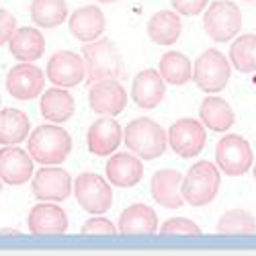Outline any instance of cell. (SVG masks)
<instances>
[{
  "instance_id": "cell-22",
  "label": "cell",
  "mask_w": 256,
  "mask_h": 256,
  "mask_svg": "<svg viewBox=\"0 0 256 256\" xmlns=\"http://www.w3.org/2000/svg\"><path fill=\"white\" fill-rule=\"evenodd\" d=\"M117 230L127 236H140V234H154L158 230V218L156 211L152 207H148L144 203H136L132 207H127L121 218Z\"/></svg>"
},
{
  "instance_id": "cell-38",
  "label": "cell",
  "mask_w": 256,
  "mask_h": 256,
  "mask_svg": "<svg viewBox=\"0 0 256 256\" xmlns=\"http://www.w3.org/2000/svg\"><path fill=\"white\" fill-rule=\"evenodd\" d=\"M254 178H256V164H254Z\"/></svg>"
},
{
  "instance_id": "cell-12",
  "label": "cell",
  "mask_w": 256,
  "mask_h": 256,
  "mask_svg": "<svg viewBox=\"0 0 256 256\" xmlns=\"http://www.w3.org/2000/svg\"><path fill=\"white\" fill-rule=\"evenodd\" d=\"M88 102L90 109L98 115H119L127 104V92L119 80H100L90 84Z\"/></svg>"
},
{
  "instance_id": "cell-34",
  "label": "cell",
  "mask_w": 256,
  "mask_h": 256,
  "mask_svg": "<svg viewBox=\"0 0 256 256\" xmlns=\"http://www.w3.org/2000/svg\"><path fill=\"white\" fill-rule=\"evenodd\" d=\"M14 31H16V18L8 10H0V46L8 44Z\"/></svg>"
},
{
  "instance_id": "cell-9",
  "label": "cell",
  "mask_w": 256,
  "mask_h": 256,
  "mask_svg": "<svg viewBox=\"0 0 256 256\" xmlns=\"http://www.w3.org/2000/svg\"><path fill=\"white\" fill-rule=\"evenodd\" d=\"M168 146L172 148V152L180 158H195L197 154L203 152L205 148V127L201 121L193 117H182L170 125V130L166 134Z\"/></svg>"
},
{
  "instance_id": "cell-10",
  "label": "cell",
  "mask_w": 256,
  "mask_h": 256,
  "mask_svg": "<svg viewBox=\"0 0 256 256\" xmlns=\"http://www.w3.org/2000/svg\"><path fill=\"white\" fill-rule=\"evenodd\" d=\"M33 195L44 203H60L66 201L72 193V178L60 166H44L35 172L31 182Z\"/></svg>"
},
{
  "instance_id": "cell-36",
  "label": "cell",
  "mask_w": 256,
  "mask_h": 256,
  "mask_svg": "<svg viewBox=\"0 0 256 256\" xmlns=\"http://www.w3.org/2000/svg\"><path fill=\"white\" fill-rule=\"evenodd\" d=\"M98 2H102V4H111V2H117V0H98Z\"/></svg>"
},
{
  "instance_id": "cell-2",
  "label": "cell",
  "mask_w": 256,
  "mask_h": 256,
  "mask_svg": "<svg viewBox=\"0 0 256 256\" xmlns=\"http://www.w3.org/2000/svg\"><path fill=\"white\" fill-rule=\"evenodd\" d=\"M123 140H125V146L130 148V152L136 154L140 160L160 158L166 150V146H168L166 132L156 121L148 119V117L134 119L130 125L125 127Z\"/></svg>"
},
{
  "instance_id": "cell-33",
  "label": "cell",
  "mask_w": 256,
  "mask_h": 256,
  "mask_svg": "<svg viewBox=\"0 0 256 256\" xmlns=\"http://www.w3.org/2000/svg\"><path fill=\"white\" fill-rule=\"evenodd\" d=\"M174 6V10L182 16H195L199 12H203L209 4V0H170Z\"/></svg>"
},
{
  "instance_id": "cell-15",
  "label": "cell",
  "mask_w": 256,
  "mask_h": 256,
  "mask_svg": "<svg viewBox=\"0 0 256 256\" xmlns=\"http://www.w3.org/2000/svg\"><path fill=\"white\" fill-rule=\"evenodd\" d=\"M123 140L121 125L113 117L96 119L86 134V146L94 156H111Z\"/></svg>"
},
{
  "instance_id": "cell-24",
  "label": "cell",
  "mask_w": 256,
  "mask_h": 256,
  "mask_svg": "<svg viewBox=\"0 0 256 256\" xmlns=\"http://www.w3.org/2000/svg\"><path fill=\"white\" fill-rule=\"evenodd\" d=\"M76 111V102L66 88H50L41 96V115L50 123H66Z\"/></svg>"
},
{
  "instance_id": "cell-39",
  "label": "cell",
  "mask_w": 256,
  "mask_h": 256,
  "mask_svg": "<svg viewBox=\"0 0 256 256\" xmlns=\"http://www.w3.org/2000/svg\"><path fill=\"white\" fill-rule=\"evenodd\" d=\"M246 2H254V0H246Z\"/></svg>"
},
{
  "instance_id": "cell-37",
  "label": "cell",
  "mask_w": 256,
  "mask_h": 256,
  "mask_svg": "<svg viewBox=\"0 0 256 256\" xmlns=\"http://www.w3.org/2000/svg\"><path fill=\"white\" fill-rule=\"evenodd\" d=\"M0 193H2V180H0Z\"/></svg>"
},
{
  "instance_id": "cell-32",
  "label": "cell",
  "mask_w": 256,
  "mask_h": 256,
  "mask_svg": "<svg viewBox=\"0 0 256 256\" xmlns=\"http://www.w3.org/2000/svg\"><path fill=\"white\" fill-rule=\"evenodd\" d=\"M82 234H109V236H113V234H117L119 230L115 228V224H111L109 220H104V218H100V216H94L92 220H88L86 224L82 226V230H80Z\"/></svg>"
},
{
  "instance_id": "cell-4",
  "label": "cell",
  "mask_w": 256,
  "mask_h": 256,
  "mask_svg": "<svg viewBox=\"0 0 256 256\" xmlns=\"http://www.w3.org/2000/svg\"><path fill=\"white\" fill-rule=\"evenodd\" d=\"M82 60L86 66V80L88 84L100 80H119L123 74V64L117 52V46L111 39H98L84 46Z\"/></svg>"
},
{
  "instance_id": "cell-19",
  "label": "cell",
  "mask_w": 256,
  "mask_h": 256,
  "mask_svg": "<svg viewBox=\"0 0 256 256\" xmlns=\"http://www.w3.org/2000/svg\"><path fill=\"white\" fill-rule=\"evenodd\" d=\"M70 33L78 39L84 41V44H92V41L98 39L100 33H104L106 20L102 10L96 4H86L82 8H76L70 16Z\"/></svg>"
},
{
  "instance_id": "cell-25",
  "label": "cell",
  "mask_w": 256,
  "mask_h": 256,
  "mask_svg": "<svg viewBox=\"0 0 256 256\" xmlns=\"http://www.w3.org/2000/svg\"><path fill=\"white\" fill-rule=\"evenodd\" d=\"M180 31H182V23L176 12L160 10L148 20V37L158 46L176 44L180 37Z\"/></svg>"
},
{
  "instance_id": "cell-17",
  "label": "cell",
  "mask_w": 256,
  "mask_h": 256,
  "mask_svg": "<svg viewBox=\"0 0 256 256\" xmlns=\"http://www.w3.org/2000/svg\"><path fill=\"white\" fill-rule=\"evenodd\" d=\"M166 82L162 80L158 70H144L134 78L132 84V98L142 109H154L164 100Z\"/></svg>"
},
{
  "instance_id": "cell-21",
  "label": "cell",
  "mask_w": 256,
  "mask_h": 256,
  "mask_svg": "<svg viewBox=\"0 0 256 256\" xmlns=\"http://www.w3.org/2000/svg\"><path fill=\"white\" fill-rule=\"evenodd\" d=\"M8 50L10 56L16 58L23 64H31L35 60H39L46 52V39L41 35L39 29L33 27H23L16 29L8 41Z\"/></svg>"
},
{
  "instance_id": "cell-29",
  "label": "cell",
  "mask_w": 256,
  "mask_h": 256,
  "mask_svg": "<svg viewBox=\"0 0 256 256\" xmlns=\"http://www.w3.org/2000/svg\"><path fill=\"white\" fill-rule=\"evenodd\" d=\"M230 64L242 74L256 72V35H242L232 44Z\"/></svg>"
},
{
  "instance_id": "cell-7",
  "label": "cell",
  "mask_w": 256,
  "mask_h": 256,
  "mask_svg": "<svg viewBox=\"0 0 256 256\" xmlns=\"http://www.w3.org/2000/svg\"><path fill=\"white\" fill-rule=\"evenodd\" d=\"M74 195L78 205L92 216H102L113 205L111 184L94 172H84L74 180Z\"/></svg>"
},
{
  "instance_id": "cell-1",
  "label": "cell",
  "mask_w": 256,
  "mask_h": 256,
  "mask_svg": "<svg viewBox=\"0 0 256 256\" xmlns=\"http://www.w3.org/2000/svg\"><path fill=\"white\" fill-rule=\"evenodd\" d=\"M29 156L46 166H58L72 152V138L58 125H39L29 136Z\"/></svg>"
},
{
  "instance_id": "cell-11",
  "label": "cell",
  "mask_w": 256,
  "mask_h": 256,
  "mask_svg": "<svg viewBox=\"0 0 256 256\" xmlns=\"http://www.w3.org/2000/svg\"><path fill=\"white\" fill-rule=\"evenodd\" d=\"M48 78L58 88H72L86 78V66H84L82 56L62 50L56 52L48 62Z\"/></svg>"
},
{
  "instance_id": "cell-20",
  "label": "cell",
  "mask_w": 256,
  "mask_h": 256,
  "mask_svg": "<svg viewBox=\"0 0 256 256\" xmlns=\"http://www.w3.org/2000/svg\"><path fill=\"white\" fill-rule=\"evenodd\" d=\"M180 180H182V176H180L178 170H172V168L158 170L150 182V190H152L154 201L166 209H178L184 203V199L180 195V188H178Z\"/></svg>"
},
{
  "instance_id": "cell-27",
  "label": "cell",
  "mask_w": 256,
  "mask_h": 256,
  "mask_svg": "<svg viewBox=\"0 0 256 256\" xmlns=\"http://www.w3.org/2000/svg\"><path fill=\"white\" fill-rule=\"evenodd\" d=\"M158 72L164 82L174 84V86H182V84L190 82V78H193V64L180 52H166L160 58Z\"/></svg>"
},
{
  "instance_id": "cell-14",
  "label": "cell",
  "mask_w": 256,
  "mask_h": 256,
  "mask_svg": "<svg viewBox=\"0 0 256 256\" xmlns=\"http://www.w3.org/2000/svg\"><path fill=\"white\" fill-rule=\"evenodd\" d=\"M33 176V158L29 152L20 150V148H2L0 150V180L10 184V186H20Z\"/></svg>"
},
{
  "instance_id": "cell-35",
  "label": "cell",
  "mask_w": 256,
  "mask_h": 256,
  "mask_svg": "<svg viewBox=\"0 0 256 256\" xmlns=\"http://www.w3.org/2000/svg\"><path fill=\"white\" fill-rule=\"evenodd\" d=\"M0 236H18V232H14V230H0Z\"/></svg>"
},
{
  "instance_id": "cell-5",
  "label": "cell",
  "mask_w": 256,
  "mask_h": 256,
  "mask_svg": "<svg viewBox=\"0 0 256 256\" xmlns=\"http://www.w3.org/2000/svg\"><path fill=\"white\" fill-rule=\"evenodd\" d=\"M232 76L230 60L218 52V50H207L197 58V64L193 66V80L203 92H220L228 86Z\"/></svg>"
},
{
  "instance_id": "cell-6",
  "label": "cell",
  "mask_w": 256,
  "mask_h": 256,
  "mask_svg": "<svg viewBox=\"0 0 256 256\" xmlns=\"http://www.w3.org/2000/svg\"><path fill=\"white\" fill-rule=\"evenodd\" d=\"M203 27L213 41L228 44L242 29V12L230 0H216L203 16Z\"/></svg>"
},
{
  "instance_id": "cell-23",
  "label": "cell",
  "mask_w": 256,
  "mask_h": 256,
  "mask_svg": "<svg viewBox=\"0 0 256 256\" xmlns=\"http://www.w3.org/2000/svg\"><path fill=\"white\" fill-rule=\"evenodd\" d=\"M199 121L207 130L224 134V132L232 130L234 121H236V115H234L230 102H226L224 98L209 96L199 106Z\"/></svg>"
},
{
  "instance_id": "cell-16",
  "label": "cell",
  "mask_w": 256,
  "mask_h": 256,
  "mask_svg": "<svg viewBox=\"0 0 256 256\" xmlns=\"http://www.w3.org/2000/svg\"><path fill=\"white\" fill-rule=\"evenodd\" d=\"M29 232L35 236H54V234H66L68 230V216L56 203L35 205L29 213Z\"/></svg>"
},
{
  "instance_id": "cell-28",
  "label": "cell",
  "mask_w": 256,
  "mask_h": 256,
  "mask_svg": "<svg viewBox=\"0 0 256 256\" xmlns=\"http://www.w3.org/2000/svg\"><path fill=\"white\" fill-rule=\"evenodd\" d=\"M68 16L66 0H33L31 4V18L37 27L54 29L60 27Z\"/></svg>"
},
{
  "instance_id": "cell-30",
  "label": "cell",
  "mask_w": 256,
  "mask_h": 256,
  "mask_svg": "<svg viewBox=\"0 0 256 256\" xmlns=\"http://www.w3.org/2000/svg\"><path fill=\"white\" fill-rule=\"evenodd\" d=\"M218 232L226 236H250L256 232V220L250 211L244 209H232L226 211L218 222Z\"/></svg>"
},
{
  "instance_id": "cell-3",
  "label": "cell",
  "mask_w": 256,
  "mask_h": 256,
  "mask_svg": "<svg viewBox=\"0 0 256 256\" xmlns=\"http://www.w3.org/2000/svg\"><path fill=\"white\" fill-rule=\"evenodd\" d=\"M222 184L220 168L207 160H201L188 168L186 176L182 178V199L193 205V207H203L209 205L218 197V190Z\"/></svg>"
},
{
  "instance_id": "cell-18",
  "label": "cell",
  "mask_w": 256,
  "mask_h": 256,
  "mask_svg": "<svg viewBox=\"0 0 256 256\" xmlns=\"http://www.w3.org/2000/svg\"><path fill=\"white\" fill-rule=\"evenodd\" d=\"M144 176V164L136 154L119 152L106 162V178L119 188L136 186Z\"/></svg>"
},
{
  "instance_id": "cell-26",
  "label": "cell",
  "mask_w": 256,
  "mask_h": 256,
  "mask_svg": "<svg viewBox=\"0 0 256 256\" xmlns=\"http://www.w3.org/2000/svg\"><path fill=\"white\" fill-rule=\"evenodd\" d=\"M31 132L29 117L18 109H2L0 111V144L16 146L25 142Z\"/></svg>"
},
{
  "instance_id": "cell-13",
  "label": "cell",
  "mask_w": 256,
  "mask_h": 256,
  "mask_svg": "<svg viewBox=\"0 0 256 256\" xmlns=\"http://www.w3.org/2000/svg\"><path fill=\"white\" fill-rule=\"evenodd\" d=\"M46 86V76L33 64H18L6 74V88L18 100H31L41 94Z\"/></svg>"
},
{
  "instance_id": "cell-8",
  "label": "cell",
  "mask_w": 256,
  "mask_h": 256,
  "mask_svg": "<svg viewBox=\"0 0 256 256\" xmlns=\"http://www.w3.org/2000/svg\"><path fill=\"white\" fill-rule=\"evenodd\" d=\"M216 162L218 168L228 176H242L248 172L254 162L252 148L242 136L230 134L222 138L216 148Z\"/></svg>"
},
{
  "instance_id": "cell-31",
  "label": "cell",
  "mask_w": 256,
  "mask_h": 256,
  "mask_svg": "<svg viewBox=\"0 0 256 256\" xmlns=\"http://www.w3.org/2000/svg\"><path fill=\"white\" fill-rule=\"evenodd\" d=\"M162 236H201V228L184 218H172L164 222L162 230H160Z\"/></svg>"
}]
</instances>
